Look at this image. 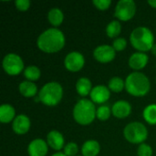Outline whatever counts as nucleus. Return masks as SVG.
<instances>
[{"label": "nucleus", "mask_w": 156, "mask_h": 156, "mask_svg": "<svg viewBox=\"0 0 156 156\" xmlns=\"http://www.w3.org/2000/svg\"><path fill=\"white\" fill-rule=\"evenodd\" d=\"M116 55L115 49L109 45H101L97 47L93 51V57L101 63H108L114 59Z\"/></svg>", "instance_id": "obj_10"}, {"label": "nucleus", "mask_w": 156, "mask_h": 156, "mask_svg": "<svg viewBox=\"0 0 156 156\" xmlns=\"http://www.w3.org/2000/svg\"><path fill=\"white\" fill-rule=\"evenodd\" d=\"M40 70L37 67L34 66V65H31V66H28L24 70V76L25 78L29 80V81H35V80H37L39 78H40Z\"/></svg>", "instance_id": "obj_23"}, {"label": "nucleus", "mask_w": 156, "mask_h": 156, "mask_svg": "<svg viewBox=\"0 0 156 156\" xmlns=\"http://www.w3.org/2000/svg\"><path fill=\"white\" fill-rule=\"evenodd\" d=\"M111 113H112V109H110V107L107 105H102L97 109L96 117L100 121H106L110 118Z\"/></svg>", "instance_id": "obj_26"}, {"label": "nucleus", "mask_w": 156, "mask_h": 156, "mask_svg": "<svg viewBox=\"0 0 156 156\" xmlns=\"http://www.w3.org/2000/svg\"><path fill=\"white\" fill-rule=\"evenodd\" d=\"M136 13V5L133 0H120L114 11V16L122 21L132 19Z\"/></svg>", "instance_id": "obj_7"}, {"label": "nucleus", "mask_w": 156, "mask_h": 156, "mask_svg": "<svg viewBox=\"0 0 156 156\" xmlns=\"http://www.w3.org/2000/svg\"><path fill=\"white\" fill-rule=\"evenodd\" d=\"M151 50H152V53L156 57V44L154 45V47H153V48H152Z\"/></svg>", "instance_id": "obj_33"}, {"label": "nucleus", "mask_w": 156, "mask_h": 156, "mask_svg": "<svg viewBox=\"0 0 156 156\" xmlns=\"http://www.w3.org/2000/svg\"><path fill=\"white\" fill-rule=\"evenodd\" d=\"M3 69L10 76H16L20 74L24 69V62L22 58L14 53H10L5 56L3 58Z\"/></svg>", "instance_id": "obj_8"}, {"label": "nucleus", "mask_w": 156, "mask_h": 156, "mask_svg": "<svg viewBox=\"0 0 156 156\" xmlns=\"http://www.w3.org/2000/svg\"><path fill=\"white\" fill-rule=\"evenodd\" d=\"M48 18L49 23L54 26V27H58L61 25V23L63 22L64 19V15L62 13V11L58 8V7H54L52 9L49 10L48 14Z\"/></svg>", "instance_id": "obj_21"}, {"label": "nucleus", "mask_w": 156, "mask_h": 156, "mask_svg": "<svg viewBox=\"0 0 156 156\" xmlns=\"http://www.w3.org/2000/svg\"><path fill=\"white\" fill-rule=\"evenodd\" d=\"M12 129L16 134H25L30 129V120L25 114H20L15 118L12 123Z\"/></svg>", "instance_id": "obj_14"}, {"label": "nucleus", "mask_w": 156, "mask_h": 156, "mask_svg": "<svg viewBox=\"0 0 156 156\" xmlns=\"http://www.w3.org/2000/svg\"><path fill=\"white\" fill-rule=\"evenodd\" d=\"M16 111L9 104H3L0 107V122L2 123H8L15 120Z\"/></svg>", "instance_id": "obj_19"}, {"label": "nucleus", "mask_w": 156, "mask_h": 156, "mask_svg": "<svg viewBox=\"0 0 156 156\" xmlns=\"http://www.w3.org/2000/svg\"><path fill=\"white\" fill-rule=\"evenodd\" d=\"M63 96V89L58 82L52 81L45 84L38 92L40 102L47 106H56Z\"/></svg>", "instance_id": "obj_5"}, {"label": "nucleus", "mask_w": 156, "mask_h": 156, "mask_svg": "<svg viewBox=\"0 0 156 156\" xmlns=\"http://www.w3.org/2000/svg\"><path fill=\"white\" fill-rule=\"evenodd\" d=\"M148 60H149V58L146 53L135 52L129 58V66L133 69L140 70L147 65Z\"/></svg>", "instance_id": "obj_15"}, {"label": "nucleus", "mask_w": 156, "mask_h": 156, "mask_svg": "<svg viewBox=\"0 0 156 156\" xmlns=\"http://www.w3.org/2000/svg\"><path fill=\"white\" fill-rule=\"evenodd\" d=\"M144 118L149 124H156V104L148 105L144 111Z\"/></svg>", "instance_id": "obj_22"}, {"label": "nucleus", "mask_w": 156, "mask_h": 156, "mask_svg": "<svg viewBox=\"0 0 156 156\" xmlns=\"http://www.w3.org/2000/svg\"><path fill=\"white\" fill-rule=\"evenodd\" d=\"M79 152V147L75 143H69L64 146V154L66 156H75Z\"/></svg>", "instance_id": "obj_27"}, {"label": "nucleus", "mask_w": 156, "mask_h": 156, "mask_svg": "<svg viewBox=\"0 0 156 156\" xmlns=\"http://www.w3.org/2000/svg\"><path fill=\"white\" fill-rule=\"evenodd\" d=\"M108 88L113 92H120L125 88V81L120 77H113L110 80Z\"/></svg>", "instance_id": "obj_25"}, {"label": "nucleus", "mask_w": 156, "mask_h": 156, "mask_svg": "<svg viewBox=\"0 0 156 156\" xmlns=\"http://www.w3.org/2000/svg\"><path fill=\"white\" fill-rule=\"evenodd\" d=\"M52 156H66L64 153H57V154H54Z\"/></svg>", "instance_id": "obj_34"}, {"label": "nucleus", "mask_w": 156, "mask_h": 156, "mask_svg": "<svg viewBox=\"0 0 156 156\" xmlns=\"http://www.w3.org/2000/svg\"><path fill=\"white\" fill-rule=\"evenodd\" d=\"M124 138L131 144H142L148 137V131L144 124L133 122L127 124L123 130Z\"/></svg>", "instance_id": "obj_6"}, {"label": "nucleus", "mask_w": 156, "mask_h": 156, "mask_svg": "<svg viewBox=\"0 0 156 156\" xmlns=\"http://www.w3.org/2000/svg\"><path fill=\"white\" fill-rule=\"evenodd\" d=\"M122 31L121 23L117 20L110 22L106 27V34L109 37H116L120 35Z\"/></svg>", "instance_id": "obj_24"}, {"label": "nucleus", "mask_w": 156, "mask_h": 156, "mask_svg": "<svg viewBox=\"0 0 156 156\" xmlns=\"http://www.w3.org/2000/svg\"><path fill=\"white\" fill-rule=\"evenodd\" d=\"M38 48L46 53H55L63 48L65 37L62 31L53 27L45 30L39 35L37 40Z\"/></svg>", "instance_id": "obj_1"}, {"label": "nucleus", "mask_w": 156, "mask_h": 156, "mask_svg": "<svg viewBox=\"0 0 156 156\" xmlns=\"http://www.w3.org/2000/svg\"><path fill=\"white\" fill-rule=\"evenodd\" d=\"M127 46V41L123 37H117L112 44V48L115 49V51H122Z\"/></svg>", "instance_id": "obj_29"}, {"label": "nucleus", "mask_w": 156, "mask_h": 156, "mask_svg": "<svg viewBox=\"0 0 156 156\" xmlns=\"http://www.w3.org/2000/svg\"><path fill=\"white\" fill-rule=\"evenodd\" d=\"M100 151V144L95 140H89L85 142L81 148V153L83 156H97Z\"/></svg>", "instance_id": "obj_17"}, {"label": "nucleus", "mask_w": 156, "mask_h": 156, "mask_svg": "<svg viewBox=\"0 0 156 156\" xmlns=\"http://www.w3.org/2000/svg\"><path fill=\"white\" fill-rule=\"evenodd\" d=\"M148 4H149L152 7L156 8V0H149V1H148Z\"/></svg>", "instance_id": "obj_32"}, {"label": "nucleus", "mask_w": 156, "mask_h": 156, "mask_svg": "<svg viewBox=\"0 0 156 156\" xmlns=\"http://www.w3.org/2000/svg\"><path fill=\"white\" fill-rule=\"evenodd\" d=\"M130 41L133 47L141 51H149L154 47V37L151 29L146 27H139L133 30L130 36Z\"/></svg>", "instance_id": "obj_3"}, {"label": "nucleus", "mask_w": 156, "mask_h": 156, "mask_svg": "<svg viewBox=\"0 0 156 156\" xmlns=\"http://www.w3.org/2000/svg\"><path fill=\"white\" fill-rule=\"evenodd\" d=\"M76 90H77V92L82 97H85V96L90 94L91 90H92L90 80L88 78L79 79L76 83Z\"/></svg>", "instance_id": "obj_20"}, {"label": "nucleus", "mask_w": 156, "mask_h": 156, "mask_svg": "<svg viewBox=\"0 0 156 156\" xmlns=\"http://www.w3.org/2000/svg\"><path fill=\"white\" fill-rule=\"evenodd\" d=\"M96 112L94 103L87 99L80 100L73 109V118L80 125L90 124L95 117Z\"/></svg>", "instance_id": "obj_4"}, {"label": "nucleus", "mask_w": 156, "mask_h": 156, "mask_svg": "<svg viewBox=\"0 0 156 156\" xmlns=\"http://www.w3.org/2000/svg\"><path fill=\"white\" fill-rule=\"evenodd\" d=\"M85 64V59L82 54L77 51H72L69 53L65 59H64V65L65 68L72 72H77L80 70Z\"/></svg>", "instance_id": "obj_9"}, {"label": "nucleus", "mask_w": 156, "mask_h": 156, "mask_svg": "<svg viewBox=\"0 0 156 156\" xmlns=\"http://www.w3.org/2000/svg\"><path fill=\"white\" fill-rule=\"evenodd\" d=\"M138 156H152L153 155V149L147 144H141L137 150Z\"/></svg>", "instance_id": "obj_28"}, {"label": "nucleus", "mask_w": 156, "mask_h": 156, "mask_svg": "<svg viewBox=\"0 0 156 156\" xmlns=\"http://www.w3.org/2000/svg\"><path fill=\"white\" fill-rule=\"evenodd\" d=\"M90 99L93 103H98L101 104L106 102L110 97H111V92L110 89L104 85H98L94 88H92L91 92H90Z\"/></svg>", "instance_id": "obj_11"}, {"label": "nucleus", "mask_w": 156, "mask_h": 156, "mask_svg": "<svg viewBox=\"0 0 156 156\" xmlns=\"http://www.w3.org/2000/svg\"><path fill=\"white\" fill-rule=\"evenodd\" d=\"M15 5L16 8L20 11H26L30 6V1L29 0H16L15 2Z\"/></svg>", "instance_id": "obj_31"}, {"label": "nucleus", "mask_w": 156, "mask_h": 156, "mask_svg": "<svg viewBox=\"0 0 156 156\" xmlns=\"http://www.w3.org/2000/svg\"><path fill=\"white\" fill-rule=\"evenodd\" d=\"M29 156H46L48 154V144L42 139L33 140L27 147Z\"/></svg>", "instance_id": "obj_13"}, {"label": "nucleus", "mask_w": 156, "mask_h": 156, "mask_svg": "<svg viewBox=\"0 0 156 156\" xmlns=\"http://www.w3.org/2000/svg\"><path fill=\"white\" fill-rule=\"evenodd\" d=\"M47 141H48V146H50L53 150H56V151H59L65 146L63 135L59 132L55 131V130L48 133L47 136Z\"/></svg>", "instance_id": "obj_16"}, {"label": "nucleus", "mask_w": 156, "mask_h": 156, "mask_svg": "<svg viewBox=\"0 0 156 156\" xmlns=\"http://www.w3.org/2000/svg\"><path fill=\"white\" fill-rule=\"evenodd\" d=\"M92 4L99 9V10H106L110 7L112 1L111 0H93Z\"/></svg>", "instance_id": "obj_30"}, {"label": "nucleus", "mask_w": 156, "mask_h": 156, "mask_svg": "<svg viewBox=\"0 0 156 156\" xmlns=\"http://www.w3.org/2000/svg\"><path fill=\"white\" fill-rule=\"evenodd\" d=\"M19 92L21 95H23L26 98H31L35 97L37 92V85L29 80H25L19 84Z\"/></svg>", "instance_id": "obj_18"}, {"label": "nucleus", "mask_w": 156, "mask_h": 156, "mask_svg": "<svg viewBox=\"0 0 156 156\" xmlns=\"http://www.w3.org/2000/svg\"><path fill=\"white\" fill-rule=\"evenodd\" d=\"M132 112V106L126 101H118L112 107V113L118 119H124Z\"/></svg>", "instance_id": "obj_12"}, {"label": "nucleus", "mask_w": 156, "mask_h": 156, "mask_svg": "<svg viewBox=\"0 0 156 156\" xmlns=\"http://www.w3.org/2000/svg\"><path fill=\"white\" fill-rule=\"evenodd\" d=\"M150 80L144 73L133 72L125 80V89L127 92L134 97H144L150 90Z\"/></svg>", "instance_id": "obj_2"}]
</instances>
